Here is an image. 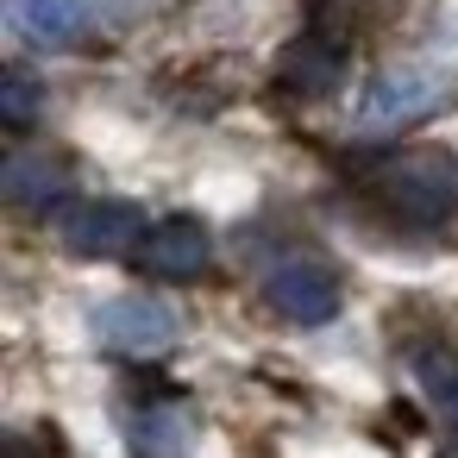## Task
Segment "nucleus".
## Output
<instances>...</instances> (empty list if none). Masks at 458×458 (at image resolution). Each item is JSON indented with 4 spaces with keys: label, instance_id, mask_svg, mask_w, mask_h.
<instances>
[{
    "label": "nucleus",
    "instance_id": "nucleus-1",
    "mask_svg": "<svg viewBox=\"0 0 458 458\" xmlns=\"http://www.w3.org/2000/svg\"><path fill=\"white\" fill-rule=\"evenodd\" d=\"M377 195L402 220H445L458 214V157L452 151H408L377 170Z\"/></svg>",
    "mask_w": 458,
    "mask_h": 458
},
{
    "label": "nucleus",
    "instance_id": "nucleus-2",
    "mask_svg": "<svg viewBox=\"0 0 458 458\" xmlns=\"http://www.w3.org/2000/svg\"><path fill=\"white\" fill-rule=\"evenodd\" d=\"M145 233H151V220L132 201H70L57 214V239L76 258H132Z\"/></svg>",
    "mask_w": 458,
    "mask_h": 458
},
{
    "label": "nucleus",
    "instance_id": "nucleus-3",
    "mask_svg": "<svg viewBox=\"0 0 458 458\" xmlns=\"http://www.w3.org/2000/svg\"><path fill=\"white\" fill-rule=\"evenodd\" d=\"M264 301H270L289 327H327L345 295H339V276H333L327 264L289 258V264H276V270L264 276Z\"/></svg>",
    "mask_w": 458,
    "mask_h": 458
},
{
    "label": "nucleus",
    "instance_id": "nucleus-4",
    "mask_svg": "<svg viewBox=\"0 0 458 458\" xmlns=\"http://www.w3.org/2000/svg\"><path fill=\"white\" fill-rule=\"evenodd\" d=\"M208 258H214V239H208V226L189 220V214L151 220V233H145L139 251H132V264L151 270V276H164V283H189V276H201Z\"/></svg>",
    "mask_w": 458,
    "mask_h": 458
},
{
    "label": "nucleus",
    "instance_id": "nucleus-5",
    "mask_svg": "<svg viewBox=\"0 0 458 458\" xmlns=\"http://www.w3.org/2000/svg\"><path fill=\"white\" fill-rule=\"evenodd\" d=\"M89 327H95V339L101 345H114V352H164L170 339H176V314L164 308V301H145V295H114V301H101L95 314H89Z\"/></svg>",
    "mask_w": 458,
    "mask_h": 458
},
{
    "label": "nucleus",
    "instance_id": "nucleus-6",
    "mask_svg": "<svg viewBox=\"0 0 458 458\" xmlns=\"http://www.w3.org/2000/svg\"><path fill=\"white\" fill-rule=\"evenodd\" d=\"M452 82L445 76H420V70H395V76H377L358 101V120L364 126H408L433 107H445Z\"/></svg>",
    "mask_w": 458,
    "mask_h": 458
},
{
    "label": "nucleus",
    "instance_id": "nucleus-7",
    "mask_svg": "<svg viewBox=\"0 0 458 458\" xmlns=\"http://www.w3.org/2000/svg\"><path fill=\"white\" fill-rule=\"evenodd\" d=\"M0 7H7V26L20 38H32L45 51L76 45L89 32V20H95V0H0Z\"/></svg>",
    "mask_w": 458,
    "mask_h": 458
},
{
    "label": "nucleus",
    "instance_id": "nucleus-8",
    "mask_svg": "<svg viewBox=\"0 0 458 458\" xmlns=\"http://www.w3.org/2000/svg\"><path fill=\"white\" fill-rule=\"evenodd\" d=\"M126 445H132V458H189V427H182V414H170V408H145V414H126Z\"/></svg>",
    "mask_w": 458,
    "mask_h": 458
},
{
    "label": "nucleus",
    "instance_id": "nucleus-9",
    "mask_svg": "<svg viewBox=\"0 0 458 458\" xmlns=\"http://www.w3.org/2000/svg\"><path fill=\"white\" fill-rule=\"evenodd\" d=\"M0 189H7V201H26V208H45L57 189H64V170L38 151H13L7 170H0Z\"/></svg>",
    "mask_w": 458,
    "mask_h": 458
},
{
    "label": "nucleus",
    "instance_id": "nucleus-10",
    "mask_svg": "<svg viewBox=\"0 0 458 458\" xmlns=\"http://www.w3.org/2000/svg\"><path fill=\"white\" fill-rule=\"evenodd\" d=\"M283 82L301 89V95H327L339 82V51L327 38H295L289 57H283Z\"/></svg>",
    "mask_w": 458,
    "mask_h": 458
},
{
    "label": "nucleus",
    "instance_id": "nucleus-11",
    "mask_svg": "<svg viewBox=\"0 0 458 458\" xmlns=\"http://www.w3.org/2000/svg\"><path fill=\"white\" fill-rule=\"evenodd\" d=\"M0 114H7V126H26L38 114V82L26 70H7L0 76Z\"/></svg>",
    "mask_w": 458,
    "mask_h": 458
},
{
    "label": "nucleus",
    "instance_id": "nucleus-12",
    "mask_svg": "<svg viewBox=\"0 0 458 458\" xmlns=\"http://www.w3.org/2000/svg\"><path fill=\"white\" fill-rule=\"evenodd\" d=\"M427 383H433L439 408H445V414L458 420V364H452V370H433V364H427Z\"/></svg>",
    "mask_w": 458,
    "mask_h": 458
}]
</instances>
